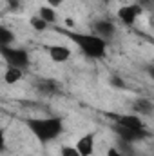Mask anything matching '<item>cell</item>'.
<instances>
[{
    "mask_svg": "<svg viewBox=\"0 0 154 156\" xmlns=\"http://www.w3.org/2000/svg\"><path fill=\"white\" fill-rule=\"evenodd\" d=\"M26 127L40 144L54 142L64 133V118L47 116V118H29L26 120Z\"/></svg>",
    "mask_w": 154,
    "mask_h": 156,
    "instance_id": "obj_1",
    "label": "cell"
},
{
    "mask_svg": "<svg viewBox=\"0 0 154 156\" xmlns=\"http://www.w3.org/2000/svg\"><path fill=\"white\" fill-rule=\"evenodd\" d=\"M67 38H71L76 47L91 60H102L107 53V40L96 37L94 33H75V31H67L65 33Z\"/></svg>",
    "mask_w": 154,
    "mask_h": 156,
    "instance_id": "obj_2",
    "label": "cell"
},
{
    "mask_svg": "<svg viewBox=\"0 0 154 156\" xmlns=\"http://www.w3.org/2000/svg\"><path fill=\"white\" fill-rule=\"evenodd\" d=\"M0 56L2 60L11 66V67H18V69H27L31 66V56L27 53V49H22V47H0Z\"/></svg>",
    "mask_w": 154,
    "mask_h": 156,
    "instance_id": "obj_3",
    "label": "cell"
},
{
    "mask_svg": "<svg viewBox=\"0 0 154 156\" xmlns=\"http://www.w3.org/2000/svg\"><path fill=\"white\" fill-rule=\"evenodd\" d=\"M142 13H143L142 5H138V4H127V5H121L116 11V16H118V20L123 26H134L136 20L142 16Z\"/></svg>",
    "mask_w": 154,
    "mask_h": 156,
    "instance_id": "obj_4",
    "label": "cell"
},
{
    "mask_svg": "<svg viewBox=\"0 0 154 156\" xmlns=\"http://www.w3.org/2000/svg\"><path fill=\"white\" fill-rule=\"evenodd\" d=\"M114 120V125L120 127H125V129H132V131H147L145 123L140 115H134V113H129V115H113Z\"/></svg>",
    "mask_w": 154,
    "mask_h": 156,
    "instance_id": "obj_5",
    "label": "cell"
},
{
    "mask_svg": "<svg viewBox=\"0 0 154 156\" xmlns=\"http://www.w3.org/2000/svg\"><path fill=\"white\" fill-rule=\"evenodd\" d=\"M45 49H47L49 58L54 64H64L73 56V49L69 45H64V44H53V45H47Z\"/></svg>",
    "mask_w": 154,
    "mask_h": 156,
    "instance_id": "obj_6",
    "label": "cell"
},
{
    "mask_svg": "<svg viewBox=\"0 0 154 156\" xmlns=\"http://www.w3.org/2000/svg\"><path fill=\"white\" fill-rule=\"evenodd\" d=\"M94 147H96V134L94 133L82 134L76 140V144H75V149L80 153V156H93Z\"/></svg>",
    "mask_w": 154,
    "mask_h": 156,
    "instance_id": "obj_7",
    "label": "cell"
},
{
    "mask_svg": "<svg viewBox=\"0 0 154 156\" xmlns=\"http://www.w3.org/2000/svg\"><path fill=\"white\" fill-rule=\"evenodd\" d=\"M114 133L125 144H134V142H140V140L149 136V131H132V129H125V127H120V125H114Z\"/></svg>",
    "mask_w": 154,
    "mask_h": 156,
    "instance_id": "obj_8",
    "label": "cell"
},
{
    "mask_svg": "<svg viewBox=\"0 0 154 156\" xmlns=\"http://www.w3.org/2000/svg\"><path fill=\"white\" fill-rule=\"evenodd\" d=\"M114 33H116L114 22H111V20H98V22H94V35L96 37L107 40L111 38Z\"/></svg>",
    "mask_w": 154,
    "mask_h": 156,
    "instance_id": "obj_9",
    "label": "cell"
},
{
    "mask_svg": "<svg viewBox=\"0 0 154 156\" xmlns=\"http://www.w3.org/2000/svg\"><path fill=\"white\" fill-rule=\"evenodd\" d=\"M24 75H26L24 69H18V67H11V66H7L2 78H4V82H5L7 85H15V83H18V82L24 78Z\"/></svg>",
    "mask_w": 154,
    "mask_h": 156,
    "instance_id": "obj_10",
    "label": "cell"
},
{
    "mask_svg": "<svg viewBox=\"0 0 154 156\" xmlns=\"http://www.w3.org/2000/svg\"><path fill=\"white\" fill-rule=\"evenodd\" d=\"M37 89L40 91V94H44V96H51V94H56L58 93V89H60V85L54 82V80H40L38 83H37Z\"/></svg>",
    "mask_w": 154,
    "mask_h": 156,
    "instance_id": "obj_11",
    "label": "cell"
},
{
    "mask_svg": "<svg viewBox=\"0 0 154 156\" xmlns=\"http://www.w3.org/2000/svg\"><path fill=\"white\" fill-rule=\"evenodd\" d=\"M15 42H16L15 31L9 29L7 26L0 24V47H11V45H15Z\"/></svg>",
    "mask_w": 154,
    "mask_h": 156,
    "instance_id": "obj_12",
    "label": "cell"
},
{
    "mask_svg": "<svg viewBox=\"0 0 154 156\" xmlns=\"http://www.w3.org/2000/svg\"><path fill=\"white\" fill-rule=\"evenodd\" d=\"M37 15H38L45 24H54V22L58 20V13H56V9H54V7H49V5H40Z\"/></svg>",
    "mask_w": 154,
    "mask_h": 156,
    "instance_id": "obj_13",
    "label": "cell"
},
{
    "mask_svg": "<svg viewBox=\"0 0 154 156\" xmlns=\"http://www.w3.org/2000/svg\"><path fill=\"white\" fill-rule=\"evenodd\" d=\"M132 109H134V115H151L152 113V102L147 100V98H140L132 104Z\"/></svg>",
    "mask_w": 154,
    "mask_h": 156,
    "instance_id": "obj_14",
    "label": "cell"
},
{
    "mask_svg": "<svg viewBox=\"0 0 154 156\" xmlns=\"http://www.w3.org/2000/svg\"><path fill=\"white\" fill-rule=\"evenodd\" d=\"M29 26H31L35 31H45V29L49 27V24H45V22H44V20L38 16V15L29 16Z\"/></svg>",
    "mask_w": 154,
    "mask_h": 156,
    "instance_id": "obj_15",
    "label": "cell"
},
{
    "mask_svg": "<svg viewBox=\"0 0 154 156\" xmlns=\"http://www.w3.org/2000/svg\"><path fill=\"white\" fill-rule=\"evenodd\" d=\"M60 156H80V153L75 149V145H62L60 147Z\"/></svg>",
    "mask_w": 154,
    "mask_h": 156,
    "instance_id": "obj_16",
    "label": "cell"
},
{
    "mask_svg": "<svg viewBox=\"0 0 154 156\" xmlns=\"http://www.w3.org/2000/svg\"><path fill=\"white\" fill-rule=\"evenodd\" d=\"M5 144H7V131L0 127V153L5 151Z\"/></svg>",
    "mask_w": 154,
    "mask_h": 156,
    "instance_id": "obj_17",
    "label": "cell"
},
{
    "mask_svg": "<svg viewBox=\"0 0 154 156\" xmlns=\"http://www.w3.org/2000/svg\"><path fill=\"white\" fill-rule=\"evenodd\" d=\"M105 156H123V154H121V151H120L118 147H109L107 153H105Z\"/></svg>",
    "mask_w": 154,
    "mask_h": 156,
    "instance_id": "obj_18",
    "label": "cell"
},
{
    "mask_svg": "<svg viewBox=\"0 0 154 156\" xmlns=\"http://www.w3.org/2000/svg\"><path fill=\"white\" fill-rule=\"evenodd\" d=\"M62 2H64V0H45V4H47L49 7H54V9H56V7H60V5H62Z\"/></svg>",
    "mask_w": 154,
    "mask_h": 156,
    "instance_id": "obj_19",
    "label": "cell"
}]
</instances>
